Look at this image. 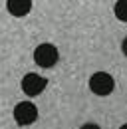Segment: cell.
<instances>
[{
	"label": "cell",
	"mask_w": 127,
	"mask_h": 129,
	"mask_svg": "<svg viewBox=\"0 0 127 129\" xmlns=\"http://www.w3.org/2000/svg\"><path fill=\"white\" fill-rule=\"evenodd\" d=\"M58 60H60V52L58 48L54 46V44H40L38 48L34 50V62L40 66V68H54V66L58 64Z\"/></svg>",
	"instance_id": "cell-1"
},
{
	"label": "cell",
	"mask_w": 127,
	"mask_h": 129,
	"mask_svg": "<svg viewBox=\"0 0 127 129\" xmlns=\"http://www.w3.org/2000/svg\"><path fill=\"white\" fill-rule=\"evenodd\" d=\"M115 87V81L107 72H95L89 78V89L95 95H109Z\"/></svg>",
	"instance_id": "cell-2"
},
{
	"label": "cell",
	"mask_w": 127,
	"mask_h": 129,
	"mask_svg": "<svg viewBox=\"0 0 127 129\" xmlns=\"http://www.w3.org/2000/svg\"><path fill=\"white\" fill-rule=\"evenodd\" d=\"M14 119H16V123L22 125V127L32 125L38 119V107L32 101H20L14 107Z\"/></svg>",
	"instance_id": "cell-3"
},
{
	"label": "cell",
	"mask_w": 127,
	"mask_h": 129,
	"mask_svg": "<svg viewBox=\"0 0 127 129\" xmlns=\"http://www.w3.org/2000/svg\"><path fill=\"white\" fill-rule=\"evenodd\" d=\"M20 85H22V91L28 97H34V95H40V93L46 89L48 80L42 78L40 74H34V72H32V74H26V76L22 78Z\"/></svg>",
	"instance_id": "cell-4"
},
{
	"label": "cell",
	"mask_w": 127,
	"mask_h": 129,
	"mask_svg": "<svg viewBox=\"0 0 127 129\" xmlns=\"http://www.w3.org/2000/svg\"><path fill=\"white\" fill-rule=\"evenodd\" d=\"M6 8L12 16H26L32 10V0H6Z\"/></svg>",
	"instance_id": "cell-5"
},
{
	"label": "cell",
	"mask_w": 127,
	"mask_h": 129,
	"mask_svg": "<svg viewBox=\"0 0 127 129\" xmlns=\"http://www.w3.org/2000/svg\"><path fill=\"white\" fill-rule=\"evenodd\" d=\"M115 16L121 22H127V0H117L115 2Z\"/></svg>",
	"instance_id": "cell-6"
},
{
	"label": "cell",
	"mask_w": 127,
	"mask_h": 129,
	"mask_svg": "<svg viewBox=\"0 0 127 129\" xmlns=\"http://www.w3.org/2000/svg\"><path fill=\"white\" fill-rule=\"evenodd\" d=\"M79 129H99V125H95V123H85V125H81Z\"/></svg>",
	"instance_id": "cell-7"
},
{
	"label": "cell",
	"mask_w": 127,
	"mask_h": 129,
	"mask_svg": "<svg viewBox=\"0 0 127 129\" xmlns=\"http://www.w3.org/2000/svg\"><path fill=\"white\" fill-rule=\"evenodd\" d=\"M121 52H123V54L127 56V38L123 40V42H121Z\"/></svg>",
	"instance_id": "cell-8"
},
{
	"label": "cell",
	"mask_w": 127,
	"mask_h": 129,
	"mask_svg": "<svg viewBox=\"0 0 127 129\" xmlns=\"http://www.w3.org/2000/svg\"><path fill=\"white\" fill-rule=\"evenodd\" d=\"M119 129H127V123H123V125H121V127H119Z\"/></svg>",
	"instance_id": "cell-9"
}]
</instances>
